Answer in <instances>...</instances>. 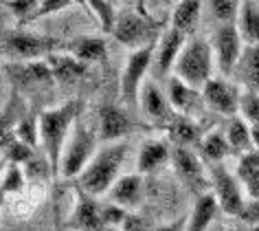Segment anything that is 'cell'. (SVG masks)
Instances as JSON below:
<instances>
[{
  "mask_svg": "<svg viewBox=\"0 0 259 231\" xmlns=\"http://www.w3.org/2000/svg\"><path fill=\"white\" fill-rule=\"evenodd\" d=\"M5 159H7L9 163H16V165H22V163H29L31 159H33V147L22 143L20 139H14L7 143V147H5Z\"/></svg>",
  "mask_w": 259,
  "mask_h": 231,
  "instance_id": "35",
  "label": "cell"
},
{
  "mask_svg": "<svg viewBox=\"0 0 259 231\" xmlns=\"http://www.w3.org/2000/svg\"><path fill=\"white\" fill-rule=\"evenodd\" d=\"M235 73L248 91L259 93V44H248L244 47V53L239 57Z\"/></svg>",
  "mask_w": 259,
  "mask_h": 231,
  "instance_id": "23",
  "label": "cell"
},
{
  "mask_svg": "<svg viewBox=\"0 0 259 231\" xmlns=\"http://www.w3.org/2000/svg\"><path fill=\"white\" fill-rule=\"evenodd\" d=\"M75 3H77V0H75ZM79 3H83V5H86V0H79Z\"/></svg>",
  "mask_w": 259,
  "mask_h": 231,
  "instance_id": "48",
  "label": "cell"
},
{
  "mask_svg": "<svg viewBox=\"0 0 259 231\" xmlns=\"http://www.w3.org/2000/svg\"><path fill=\"white\" fill-rule=\"evenodd\" d=\"M60 214H57V209H55V231H60Z\"/></svg>",
  "mask_w": 259,
  "mask_h": 231,
  "instance_id": "45",
  "label": "cell"
},
{
  "mask_svg": "<svg viewBox=\"0 0 259 231\" xmlns=\"http://www.w3.org/2000/svg\"><path fill=\"white\" fill-rule=\"evenodd\" d=\"M167 99L174 108L176 114H183V117H191L196 119L200 112L204 110V97L202 91L198 88H191L189 84H185L183 80H178L176 75L169 80V91H167Z\"/></svg>",
  "mask_w": 259,
  "mask_h": 231,
  "instance_id": "13",
  "label": "cell"
},
{
  "mask_svg": "<svg viewBox=\"0 0 259 231\" xmlns=\"http://www.w3.org/2000/svg\"><path fill=\"white\" fill-rule=\"evenodd\" d=\"M7 159H0V181H3V176H5V170H7Z\"/></svg>",
  "mask_w": 259,
  "mask_h": 231,
  "instance_id": "44",
  "label": "cell"
},
{
  "mask_svg": "<svg viewBox=\"0 0 259 231\" xmlns=\"http://www.w3.org/2000/svg\"><path fill=\"white\" fill-rule=\"evenodd\" d=\"M226 141L231 145V152L233 154H246V152H252L255 145H252V132H250V124H246L242 117H233L229 121V128H226Z\"/></svg>",
  "mask_w": 259,
  "mask_h": 231,
  "instance_id": "25",
  "label": "cell"
},
{
  "mask_svg": "<svg viewBox=\"0 0 259 231\" xmlns=\"http://www.w3.org/2000/svg\"><path fill=\"white\" fill-rule=\"evenodd\" d=\"M250 132H252V145H255V150H259V126H250Z\"/></svg>",
  "mask_w": 259,
  "mask_h": 231,
  "instance_id": "43",
  "label": "cell"
},
{
  "mask_svg": "<svg viewBox=\"0 0 259 231\" xmlns=\"http://www.w3.org/2000/svg\"><path fill=\"white\" fill-rule=\"evenodd\" d=\"M242 0H211V11L222 24H235Z\"/></svg>",
  "mask_w": 259,
  "mask_h": 231,
  "instance_id": "32",
  "label": "cell"
},
{
  "mask_svg": "<svg viewBox=\"0 0 259 231\" xmlns=\"http://www.w3.org/2000/svg\"><path fill=\"white\" fill-rule=\"evenodd\" d=\"M27 185V178H24V172L20 165L16 163H7V170H5V176L0 181V189L5 191V196H11V194H18V191L24 189Z\"/></svg>",
  "mask_w": 259,
  "mask_h": 231,
  "instance_id": "33",
  "label": "cell"
},
{
  "mask_svg": "<svg viewBox=\"0 0 259 231\" xmlns=\"http://www.w3.org/2000/svg\"><path fill=\"white\" fill-rule=\"evenodd\" d=\"M86 7H90V11H93L95 18L99 20L101 29L106 31V33H112L116 16H119L114 3H110V0H86Z\"/></svg>",
  "mask_w": 259,
  "mask_h": 231,
  "instance_id": "30",
  "label": "cell"
},
{
  "mask_svg": "<svg viewBox=\"0 0 259 231\" xmlns=\"http://www.w3.org/2000/svg\"><path fill=\"white\" fill-rule=\"evenodd\" d=\"M237 29L246 44H259V5L252 0H242L237 16Z\"/></svg>",
  "mask_w": 259,
  "mask_h": 231,
  "instance_id": "24",
  "label": "cell"
},
{
  "mask_svg": "<svg viewBox=\"0 0 259 231\" xmlns=\"http://www.w3.org/2000/svg\"><path fill=\"white\" fill-rule=\"evenodd\" d=\"M110 3H114V0H110Z\"/></svg>",
  "mask_w": 259,
  "mask_h": 231,
  "instance_id": "50",
  "label": "cell"
},
{
  "mask_svg": "<svg viewBox=\"0 0 259 231\" xmlns=\"http://www.w3.org/2000/svg\"><path fill=\"white\" fill-rule=\"evenodd\" d=\"M47 62L53 73V80L60 84H73V82L86 77L90 68V64L77 60L73 53H53L47 57Z\"/></svg>",
  "mask_w": 259,
  "mask_h": 231,
  "instance_id": "18",
  "label": "cell"
},
{
  "mask_svg": "<svg viewBox=\"0 0 259 231\" xmlns=\"http://www.w3.org/2000/svg\"><path fill=\"white\" fill-rule=\"evenodd\" d=\"M167 161H171V150L160 139H145L139 147L137 157V172L139 174H152L160 170Z\"/></svg>",
  "mask_w": 259,
  "mask_h": 231,
  "instance_id": "19",
  "label": "cell"
},
{
  "mask_svg": "<svg viewBox=\"0 0 259 231\" xmlns=\"http://www.w3.org/2000/svg\"><path fill=\"white\" fill-rule=\"evenodd\" d=\"M213 55L215 64L220 66V73L229 77L235 73V66L244 53V40L239 35L237 24H220V29L213 35Z\"/></svg>",
  "mask_w": 259,
  "mask_h": 231,
  "instance_id": "8",
  "label": "cell"
},
{
  "mask_svg": "<svg viewBox=\"0 0 259 231\" xmlns=\"http://www.w3.org/2000/svg\"><path fill=\"white\" fill-rule=\"evenodd\" d=\"M121 231H152V229H150V224H147L141 216H137V214H132V211H130L127 218L121 224Z\"/></svg>",
  "mask_w": 259,
  "mask_h": 231,
  "instance_id": "39",
  "label": "cell"
},
{
  "mask_svg": "<svg viewBox=\"0 0 259 231\" xmlns=\"http://www.w3.org/2000/svg\"><path fill=\"white\" fill-rule=\"evenodd\" d=\"M202 5H204V0H180V3L176 5V9H174L169 27L178 29L180 33H185L187 37H189L193 31H196Z\"/></svg>",
  "mask_w": 259,
  "mask_h": 231,
  "instance_id": "22",
  "label": "cell"
},
{
  "mask_svg": "<svg viewBox=\"0 0 259 231\" xmlns=\"http://www.w3.org/2000/svg\"><path fill=\"white\" fill-rule=\"evenodd\" d=\"M220 231H229V229H220Z\"/></svg>",
  "mask_w": 259,
  "mask_h": 231,
  "instance_id": "49",
  "label": "cell"
},
{
  "mask_svg": "<svg viewBox=\"0 0 259 231\" xmlns=\"http://www.w3.org/2000/svg\"><path fill=\"white\" fill-rule=\"evenodd\" d=\"M127 145L123 141L116 143H101L93 161L88 163V168L81 172V176L77 178V187L83 189L86 194L99 198L108 194L110 187L119 181L121 168L125 161Z\"/></svg>",
  "mask_w": 259,
  "mask_h": 231,
  "instance_id": "2",
  "label": "cell"
},
{
  "mask_svg": "<svg viewBox=\"0 0 259 231\" xmlns=\"http://www.w3.org/2000/svg\"><path fill=\"white\" fill-rule=\"evenodd\" d=\"M185 229H187V218H178V220L167 222V224H163V227H158L154 231H185Z\"/></svg>",
  "mask_w": 259,
  "mask_h": 231,
  "instance_id": "42",
  "label": "cell"
},
{
  "mask_svg": "<svg viewBox=\"0 0 259 231\" xmlns=\"http://www.w3.org/2000/svg\"><path fill=\"white\" fill-rule=\"evenodd\" d=\"M187 40H189V37L174 27L165 29L163 33H160L158 44H156V53H154V68H156L158 77H165L169 70H174V66H176V62H178V55L183 53Z\"/></svg>",
  "mask_w": 259,
  "mask_h": 231,
  "instance_id": "14",
  "label": "cell"
},
{
  "mask_svg": "<svg viewBox=\"0 0 259 231\" xmlns=\"http://www.w3.org/2000/svg\"><path fill=\"white\" fill-rule=\"evenodd\" d=\"M130 211H125L123 207H119V205H114V203H108V205H103L101 207V218H103V224L106 227H112V224H123V220L127 218Z\"/></svg>",
  "mask_w": 259,
  "mask_h": 231,
  "instance_id": "38",
  "label": "cell"
},
{
  "mask_svg": "<svg viewBox=\"0 0 259 231\" xmlns=\"http://www.w3.org/2000/svg\"><path fill=\"white\" fill-rule=\"evenodd\" d=\"M16 80L24 84H37V82H53V73L47 60H35V62H24L14 70Z\"/></svg>",
  "mask_w": 259,
  "mask_h": 231,
  "instance_id": "28",
  "label": "cell"
},
{
  "mask_svg": "<svg viewBox=\"0 0 259 231\" xmlns=\"http://www.w3.org/2000/svg\"><path fill=\"white\" fill-rule=\"evenodd\" d=\"M101 207L103 205L97 203L95 196L86 194L75 185V207L68 218V224L77 231H101L106 227L101 218Z\"/></svg>",
  "mask_w": 259,
  "mask_h": 231,
  "instance_id": "12",
  "label": "cell"
},
{
  "mask_svg": "<svg viewBox=\"0 0 259 231\" xmlns=\"http://www.w3.org/2000/svg\"><path fill=\"white\" fill-rule=\"evenodd\" d=\"M209 170H211L213 194L218 198L220 211H224L226 216H239L246 205L242 189H239V181L226 170L224 163H213Z\"/></svg>",
  "mask_w": 259,
  "mask_h": 231,
  "instance_id": "9",
  "label": "cell"
},
{
  "mask_svg": "<svg viewBox=\"0 0 259 231\" xmlns=\"http://www.w3.org/2000/svg\"><path fill=\"white\" fill-rule=\"evenodd\" d=\"M160 24L154 22L150 16H143L137 9H121L114 22V40L127 47L130 51H139L143 47L158 42L160 37Z\"/></svg>",
  "mask_w": 259,
  "mask_h": 231,
  "instance_id": "5",
  "label": "cell"
},
{
  "mask_svg": "<svg viewBox=\"0 0 259 231\" xmlns=\"http://www.w3.org/2000/svg\"><path fill=\"white\" fill-rule=\"evenodd\" d=\"M239 114L246 124L259 126V93L244 88L239 95Z\"/></svg>",
  "mask_w": 259,
  "mask_h": 231,
  "instance_id": "31",
  "label": "cell"
},
{
  "mask_svg": "<svg viewBox=\"0 0 259 231\" xmlns=\"http://www.w3.org/2000/svg\"><path fill=\"white\" fill-rule=\"evenodd\" d=\"M83 112L81 99H68L62 106L49 108L40 112V145L44 147L47 165L51 170V181L57 183L62 178V154L64 145L77 124V117Z\"/></svg>",
  "mask_w": 259,
  "mask_h": 231,
  "instance_id": "1",
  "label": "cell"
},
{
  "mask_svg": "<svg viewBox=\"0 0 259 231\" xmlns=\"http://www.w3.org/2000/svg\"><path fill=\"white\" fill-rule=\"evenodd\" d=\"M252 231H259V224H257V227H252Z\"/></svg>",
  "mask_w": 259,
  "mask_h": 231,
  "instance_id": "47",
  "label": "cell"
},
{
  "mask_svg": "<svg viewBox=\"0 0 259 231\" xmlns=\"http://www.w3.org/2000/svg\"><path fill=\"white\" fill-rule=\"evenodd\" d=\"M156 44L154 42L150 47H143L139 51H130L125 66L121 73V99L123 104L139 106V95L141 88L145 84V75L150 66L154 64V53H156Z\"/></svg>",
  "mask_w": 259,
  "mask_h": 231,
  "instance_id": "7",
  "label": "cell"
},
{
  "mask_svg": "<svg viewBox=\"0 0 259 231\" xmlns=\"http://www.w3.org/2000/svg\"><path fill=\"white\" fill-rule=\"evenodd\" d=\"M106 196L110 198V203L119 205V207H123L125 211H132L143 201V174L134 172V174L119 176V181L110 187Z\"/></svg>",
  "mask_w": 259,
  "mask_h": 231,
  "instance_id": "17",
  "label": "cell"
},
{
  "mask_svg": "<svg viewBox=\"0 0 259 231\" xmlns=\"http://www.w3.org/2000/svg\"><path fill=\"white\" fill-rule=\"evenodd\" d=\"M60 47H62V42L55 40V37L29 33V31H11L0 42V51L5 55L18 57V60H24V62L47 60L49 55L57 53Z\"/></svg>",
  "mask_w": 259,
  "mask_h": 231,
  "instance_id": "6",
  "label": "cell"
},
{
  "mask_svg": "<svg viewBox=\"0 0 259 231\" xmlns=\"http://www.w3.org/2000/svg\"><path fill=\"white\" fill-rule=\"evenodd\" d=\"M40 3L42 0H7V7L18 18V22H29V18L33 16Z\"/></svg>",
  "mask_w": 259,
  "mask_h": 231,
  "instance_id": "36",
  "label": "cell"
},
{
  "mask_svg": "<svg viewBox=\"0 0 259 231\" xmlns=\"http://www.w3.org/2000/svg\"><path fill=\"white\" fill-rule=\"evenodd\" d=\"M165 130L169 134L171 143H176V147H193L200 145V141H202V130L196 124V119L183 117V114H176L165 126Z\"/></svg>",
  "mask_w": 259,
  "mask_h": 231,
  "instance_id": "21",
  "label": "cell"
},
{
  "mask_svg": "<svg viewBox=\"0 0 259 231\" xmlns=\"http://www.w3.org/2000/svg\"><path fill=\"white\" fill-rule=\"evenodd\" d=\"M239 93L237 86H233L224 75H213L206 86L202 88V97L204 104L215 110L218 114H224V117H233L239 110Z\"/></svg>",
  "mask_w": 259,
  "mask_h": 231,
  "instance_id": "10",
  "label": "cell"
},
{
  "mask_svg": "<svg viewBox=\"0 0 259 231\" xmlns=\"http://www.w3.org/2000/svg\"><path fill=\"white\" fill-rule=\"evenodd\" d=\"M171 165L174 170H176V174L180 176V181L187 183L191 189L198 191L200 194H204V191H200V185H202V161H200V157L196 152L191 150V147H174L171 150Z\"/></svg>",
  "mask_w": 259,
  "mask_h": 231,
  "instance_id": "16",
  "label": "cell"
},
{
  "mask_svg": "<svg viewBox=\"0 0 259 231\" xmlns=\"http://www.w3.org/2000/svg\"><path fill=\"white\" fill-rule=\"evenodd\" d=\"M73 3L75 0H42V3L37 5V9L33 11V16L29 18V22L40 20V18H44V16H53V14H57V11L70 7Z\"/></svg>",
  "mask_w": 259,
  "mask_h": 231,
  "instance_id": "37",
  "label": "cell"
},
{
  "mask_svg": "<svg viewBox=\"0 0 259 231\" xmlns=\"http://www.w3.org/2000/svg\"><path fill=\"white\" fill-rule=\"evenodd\" d=\"M237 218H242L244 222H248V224H259V201H248L244 205V209H242V214H239Z\"/></svg>",
  "mask_w": 259,
  "mask_h": 231,
  "instance_id": "40",
  "label": "cell"
},
{
  "mask_svg": "<svg viewBox=\"0 0 259 231\" xmlns=\"http://www.w3.org/2000/svg\"><path fill=\"white\" fill-rule=\"evenodd\" d=\"M73 55L77 60L93 64V62H106L108 57V44L103 37H79L73 42Z\"/></svg>",
  "mask_w": 259,
  "mask_h": 231,
  "instance_id": "27",
  "label": "cell"
},
{
  "mask_svg": "<svg viewBox=\"0 0 259 231\" xmlns=\"http://www.w3.org/2000/svg\"><path fill=\"white\" fill-rule=\"evenodd\" d=\"M139 108H141V112L152 121V124L167 126L174 117H176V112H174V108L169 104V99H167V95L160 91L154 82H145L143 88H141Z\"/></svg>",
  "mask_w": 259,
  "mask_h": 231,
  "instance_id": "15",
  "label": "cell"
},
{
  "mask_svg": "<svg viewBox=\"0 0 259 231\" xmlns=\"http://www.w3.org/2000/svg\"><path fill=\"white\" fill-rule=\"evenodd\" d=\"M244 187H246V194H248L250 201H259V176L257 178H250V181H246Z\"/></svg>",
  "mask_w": 259,
  "mask_h": 231,
  "instance_id": "41",
  "label": "cell"
},
{
  "mask_svg": "<svg viewBox=\"0 0 259 231\" xmlns=\"http://www.w3.org/2000/svg\"><path fill=\"white\" fill-rule=\"evenodd\" d=\"M213 66H215V55H213L211 44L202 37H189L183 53L178 55L174 73L191 88L202 91L206 82L213 77Z\"/></svg>",
  "mask_w": 259,
  "mask_h": 231,
  "instance_id": "3",
  "label": "cell"
},
{
  "mask_svg": "<svg viewBox=\"0 0 259 231\" xmlns=\"http://www.w3.org/2000/svg\"><path fill=\"white\" fill-rule=\"evenodd\" d=\"M257 176H259V150L242 154L237 161V181L244 185L246 181L257 178Z\"/></svg>",
  "mask_w": 259,
  "mask_h": 231,
  "instance_id": "34",
  "label": "cell"
},
{
  "mask_svg": "<svg viewBox=\"0 0 259 231\" xmlns=\"http://www.w3.org/2000/svg\"><path fill=\"white\" fill-rule=\"evenodd\" d=\"M99 134H97L95 128H90L86 124H79L77 121L73 132L64 145V154H62V178H79L81 172L88 168V163L93 161V157L99 150Z\"/></svg>",
  "mask_w": 259,
  "mask_h": 231,
  "instance_id": "4",
  "label": "cell"
},
{
  "mask_svg": "<svg viewBox=\"0 0 259 231\" xmlns=\"http://www.w3.org/2000/svg\"><path fill=\"white\" fill-rule=\"evenodd\" d=\"M14 134H16V139H20L22 143H27L35 150L40 145V114H33V112L22 114L16 124Z\"/></svg>",
  "mask_w": 259,
  "mask_h": 231,
  "instance_id": "29",
  "label": "cell"
},
{
  "mask_svg": "<svg viewBox=\"0 0 259 231\" xmlns=\"http://www.w3.org/2000/svg\"><path fill=\"white\" fill-rule=\"evenodd\" d=\"M167 3H176V5H178V3H180V0H167Z\"/></svg>",
  "mask_w": 259,
  "mask_h": 231,
  "instance_id": "46",
  "label": "cell"
},
{
  "mask_svg": "<svg viewBox=\"0 0 259 231\" xmlns=\"http://www.w3.org/2000/svg\"><path fill=\"white\" fill-rule=\"evenodd\" d=\"M137 130L132 117L123 110V108L114 106V104H103L99 108V128H97V134H99L101 143H116V141L125 139L127 134H132Z\"/></svg>",
  "mask_w": 259,
  "mask_h": 231,
  "instance_id": "11",
  "label": "cell"
},
{
  "mask_svg": "<svg viewBox=\"0 0 259 231\" xmlns=\"http://www.w3.org/2000/svg\"><path fill=\"white\" fill-rule=\"evenodd\" d=\"M200 152H202V159L213 163H224V159L231 154V145L226 141V134L220 130H213L209 134H204L202 141H200Z\"/></svg>",
  "mask_w": 259,
  "mask_h": 231,
  "instance_id": "26",
  "label": "cell"
},
{
  "mask_svg": "<svg viewBox=\"0 0 259 231\" xmlns=\"http://www.w3.org/2000/svg\"><path fill=\"white\" fill-rule=\"evenodd\" d=\"M220 211L218 198L213 191H204V194L196 196V203H193V209L189 218H187V229L185 231H209V227L213 224Z\"/></svg>",
  "mask_w": 259,
  "mask_h": 231,
  "instance_id": "20",
  "label": "cell"
}]
</instances>
